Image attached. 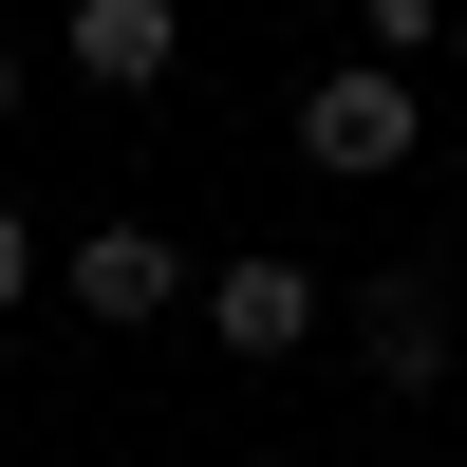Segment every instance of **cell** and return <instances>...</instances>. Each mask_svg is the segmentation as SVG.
Masks as SVG:
<instances>
[{"instance_id":"1","label":"cell","mask_w":467,"mask_h":467,"mask_svg":"<svg viewBox=\"0 0 467 467\" xmlns=\"http://www.w3.org/2000/svg\"><path fill=\"white\" fill-rule=\"evenodd\" d=\"M57 281H75V318H112V337H150V318H169L187 281H206V262H169V224H94V244H75Z\"/></svg>"},{"instance_id":"2","label":"cell","mask_w":467,"mask_h":467,"mask_svg":"<svg viewBox=\"0 0 467 467\" xmlns=\"http://www.w3.org/2000/svg\"><path fill=\"white\" fill-rule=\"evenodd\" d=\"M299 150H318V169H411V75H318V94H299Z\"/></svg>"},{"instance_id":"3","label":"cell","mask_w":467,"mask_h":467,"mask_svg":"<svg viewBox=\"0 0 467 467\" xmlns=\"http://www.w3.org/2000/svg\"><path fill=\"white\" fill-rule=\"evenodd\" d=\"M356 356L393 374V393H431V374H449V262H393V281L356 299Z\"/></svg>"},{"instance_id":"4","label":"cell","mask_w":467,"mask_h":467,"mask_svg":"<svg viewBox=\"0 0 467 467\" xmlns=\"http://www.w3.org/2000/svg\"><path fill=\"white\" fill-rule=\"evenodd\" d=\"M206 337L224 356H299V337H318V281H299V262H206Z\"/></svg>"},{"instance_id":"5","label":"cell","mask_w":467,"mask_h":467,"mask_svg":"<svg viewBox=\"0 0 467 467\" xmlns=\"http://www.w3.org/2000/svg\"><path fill=\"white\" fill-rule=\"evenodd\" d=\"M169 57H187V19H169V0H75V75H112V94H150Z\"/></svg>"},{"instance_id":"6","label":"cell","mask_w":467,"mask_h":467,"mask_svg":"<svg viewBox=\"0 0 467 467\" xmlns=\"http://www.w3.org/2000/svg\"><path fill=\"white\" fill-rule=\"evenodd\" d=\"M356 19H374V75H411V57L449 37V0H356Z\"/></svg>"},{"instance_id":"7","label":"cell","mask_w":467,"mask_h":467,"mask_svg":"<svg viewBox=\"0 0 467 467\" xmlns=\"http://www.w3.org/2000/svg\"><path fill=\"white\" fill-rule=\"evenodd\" d=\"M19 299H37V224L0 206V318H19Z\"/></svg>"},{"instance_id":"8","label":"cell","mask_w":467,"mask_h":467,"mask_svg":"<svg viewBox=\"0 0 467 467\" xmlns=\"http://www.w3.org/2000/svg\"><path fill=\"white\" fill-rule=\"evenodd\" d=\"M0 131H19V57H0Z\"/></svg>"}]
</instances>
